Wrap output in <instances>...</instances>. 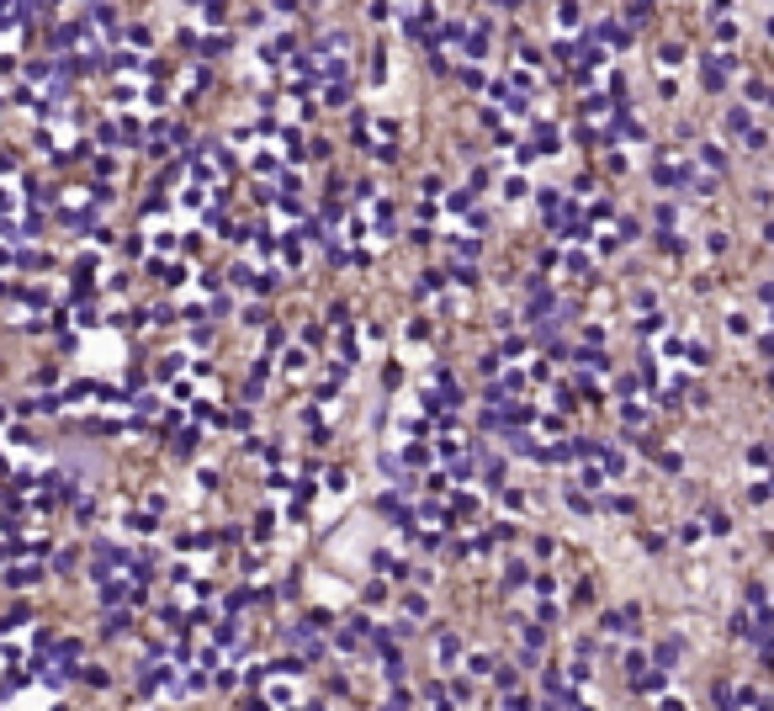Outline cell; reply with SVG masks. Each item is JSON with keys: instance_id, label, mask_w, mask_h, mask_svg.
I'll return each mask as SVG.
<instances>
[{"instance_id": "6da1fadb", "label": "cell", "mask_w": 774, "mask_h": 711, "mask_svg": "<svg viewBox=\"0 0 774 711\" xmlns=\"http://www.w3.org/2000/svg\"><path fill=\"white\" fill-rule=\"evenodd\" d=\"M11 207H16V191H11L6 181H0V212H11Z\"/></svg>"}]
</instances>
